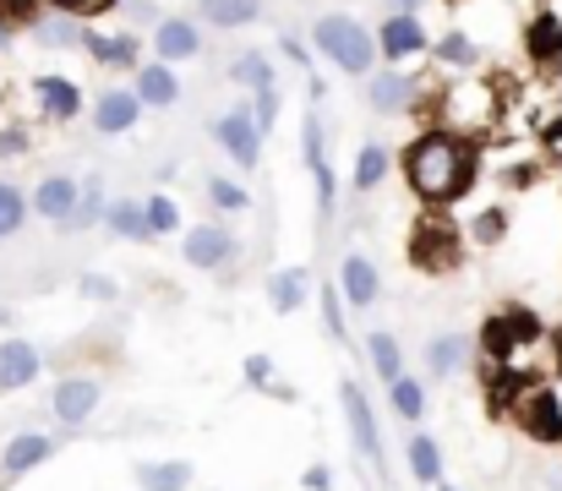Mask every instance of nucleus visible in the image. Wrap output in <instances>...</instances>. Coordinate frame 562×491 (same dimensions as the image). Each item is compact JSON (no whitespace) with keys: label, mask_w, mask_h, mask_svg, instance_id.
Returning a JSON list of instances; mask_svg holds the SVG:
<instances>
[{"label":"nucleus","mask_w":562,"mask_h":491,"mask_svg":"<svg viewBox=\"0 0 562 491\" xmlns=\"http://www.w3.org/2000/svg\"><path fill=\"white\" fill-rule=\"evenodd\" d=\"M93 404H99V382H93V377H66V382L55 388V415H60L66 426L88 421Z\"/></svg>","instance_id":"423d86ee"},{"label":"nucleus","mask_w":562,"mask_h":491,"mask_svg":"<svg viewBox=\"0 0 562 491\" xmlns=\"http://www.w3.org/2000/svg\"><path fill=\"white\" fill-rule=\"evenodd\" d=\"M409 465H415V476H420V481H437V476H442V459H437V448H431L426 437H415V443H409Z\"/></svg>","instance_id":"5701e85b"},{"label":"nucleus","mask_w":562,"mask_h":491,"mask_svg":"<svg viewBox=\"0 0 562 491\" xmlns=\"http://www.w3.org/2000/svg\"><path fill=\"white\" fill-rule=\"evenodd\" d=\"M382 169H387V154H382V148H361V169H356V186H361V191H367V186H376V180H382Z\"/></svg>","instance_id":"cd10ccee"},{"label":"nucleus","mask_w":562,"mask_h":491,"mask_svg":"<svg viewBox=\"0 0 562 491\" xmlns=\"http://www.w3.org/2000/svg\"><path fill=\"white\" fill-rule=\"evenodd\" d=\"M393 5H398V11H409V5H415V0H393Z\"/></svg>","instance_id":"58836bf2"},{"label":"nucleus","mask_w":562,"mask_h":491,"mask_svg":"<svg viewBox=\"0 0 562 491\" xmlns=\"http://www.w3.org/2000/svg\"><path fill=\"white\" fill-rule=\"evenodd\" d=\"M301 290H306V274H279V279H273V306H279V312L301 306Z\"/></svg>","instance_id":"393cba45"},{"label":"nucleus","mask_w":562,"mask_h":491,"mask_svg":"<svg viewBox=\"0 0 562 491\" xmlns=\"http://www.w3.org/2000/svg\"><path fill=\"white\" fill-rule=\"evenodd\" d=\"M33 371H38L33 344H27V338H5V344H0V393H5V388H27Z\"/></svg>","instance_id":"0eeeda50"},{"label":"nucleus","mask_w":562,"mask_h":491,"mask_svg":"<svg viewBox=\"0 0 562 491\" xmlns=\"http://www.w3.org/2000/svg\"><path fill=\"white\" fill-rule=\"evenodd\" d=\"M393 404H398V415H404V421H420V388H415V382L393 377Z\"/></svg>","instance_id":"c85d7f7f"},{"label":"nucleus","mask_w":562,"mask_h":491,"mask_svg":"<svg viewBox=\"0 0 562 491\" xmlns=\"http://www.w3.org/2000/svg\"><path fill=\"white\" fill-rule=\"evenodd\" d=\"M110 224H115L121 235H148V219H143L137 208H126V202H121V208H110Z\"/></svg>","instance_id":"2f4dec72"},{"label":"nucleus","mask_w":562,"mask_h":491,"mask_svg":"<svg viewBox=\"0 0 562 491\" xmlns=\"http://www.w3.org/2000/svg\"><path fill=\"white\" fill-rule=\"evenodd\" d=\"M339 399H345V415H350V437H356V448L367 454V465H382V437H376V426H372L367 393H361L356 382H345V388H339Z\"/></svg>","instance_id":"7ed1b4c3"},{"label":"nucleus","mask_w":562,"mask_h":491,"mask_svg":"<svg viewBox=\"0 0 562 491\" xmlns=\"http://www.w3.org/2000/svg\"><path fill=\"white\" fill-rule=\"evenodd\" d=\"M33 208H38L44 219H71V208H77V186H71V180H44L38 197H33Z\"/></svg>","instance_id":"4468645a"},{"label":"nucleus","mask_w":562,"mask_h":491,"mask_svg":"<svg viewBox=\"0 0 562 491\" xmlns=\"http://www.w3.org/2000/svg\"><path fill=\"white\" fill-rule=\"evenodd\" d=\"M38 459H49V443H44V437H16V443L5 448V476H27Z\"/></svg>","instance_id":"a211bd4d"},{"label":"nucleus","mask_w":562,"mask_h":491,"mask_svg":"<svg viewBox=\"0 0 562 491\" xmlns=\"http://www.w3.org/2000/svg\"><path fill=\"white\" fill-rule=\"evenodd\" d=\"M262 11V0H202V16L213 22V27H240V22H251Z\"/></svg>","instance_id":"dca6fc26"},{"label":"nucleus","mask_w":562,"mask_h":491,"mask_svg":"<svg viewBox=\"0 0 562 491\" xmlns=\"http://www.w3.org/2000/svg\"><path fill=\"white\" fill-rule=\"evenodd\" d=\"M442 55H448V60H470L475 49H470V44H464V38L453 33V38H442Z\"/></svg>","instance_id":"e433bc0d"},{"label":"nucleus","mask_w":562,"mask_h":491,"mask_svg":"<svg viewBox=\"0 0 562 491\" xmlns=\"http://www.w3.org/2000/svg\"><path fill=\"white\" fill-rule=\"evenodd\" d=\"M55 11H104V5H115V0H49Z\"/></svg>","instance_id":"f704fd0d"},{"label":"nucleus","mask_w":562,"mask_h":491,"mask_svg":"<svg viewBox=\"0 0 562 491\" xmlns=\"http://www.w3.org/2000/svg\"><path fill=\"white\" fill-rule=\"evenodd\" d=\"M143 481H148V491H181L191 476L187 465H154V470H143Z\"/></svg>","instance_id":"b1692460"},{"label":"nucleus","mask_w":562,"mask_h":491,"mask_svg":"<svg viewBox=\"0 0 562 491\" xmlns=\"http://www.w3.org/2000/svg\"><path fill=\"white\" fill-rule=\"evenodd\" d=\"M415 49H426V33L415 27V16H393L382 27V55H415Z\"/></svg>","instance_id":"ddd939ff"},{"label":"nucleus","mask_w":562,"mask_h":491,"mask_svg":"<svg viewBox=\"0 0 562 491\" xmlns=\"http://www.w3.org/2000/svg\"><path fill=\"white\" fill-rule=\"evenodd\" d=\"M345 295L356 306H372L376 301V268L367 257H345Z\"/></svg>","instance_id":"2eb2a0df"},{"label":"nucleus","mask_w":562,"mask_h":491,"mask_svg":"<svg viewBox=\"0 0 562 491\" xmlns=\"http://www.w3.org/2000/svg\"><path fill=\"white\" fill-rule=\"evenodd\" d=\"M525 426H530V437H541V443H558L562 437V410L552 393H536L530 404H525Z\"/></svg>","instance_id":"9d476101"},{"label":"nucleus","mask_w":562,"mask_h":491,"mask_svg":"<svg viewBox=\"0 0 562 491\" xmlns=\"http://www.w3.org/2000/svg\"><path fill=\"white\" fill-rule=\"evenodd\" d=\"M317 49L328 60H339L345 71H367L372 66V33L356 16H323L317 22Z\"/></svg>","instance_id":"f03ea898"},{"label":"nucleus","mask_w":562,"mask_h":491,"mask_svg":"<svg viewBox=\"0 0 562 491\" xmlns=\"http://www.w3.org/2000/svg\"><path fill=\"white\" fill-rule=\"evenodd\" d=\"M372 360H376V371L393 382L398 377V344L387 338V333H372Z\"/></svg>","instance_id":"bb28decb"},{"label":"nucleus","mask_w":562,"mask_h":491,"mask_svg":"<svg viewBox=\"0 0 562 491\" xmlns=\"http://www.w3.org/2000/svg\"><path fill=\"white\" fill-rule=\"evenodd\" d=\"M88 49H93L99 60H121V66L137 60V44H132V38H99V33H88Z\"/></svg>","instance_id":"4be33fe9"},{"label":"nucleus","mask_w":562,"mask_h":491,"mask_svg":"<svg viewBox=\"0 0 562 491\" xmlns=\"http://www.w3.org/2000/svg\"><path fill=\"white\" fill-rule=\"evenodd\" d=\"M38 33H44V44H71V27L66 22H44Z\"/></svg>","instance_id":"c9c22d12"},{"label":"nucleus","mask_w":562,"mask_h":491,"mask_svg":"<svg viewBox=\"0 0 562 491\" xmlns=\"http://www.w3.org/2000/svg\"><path fill=\"white\" fill-rule=\"evenodd\" d=\"M176 224H181L176 202H170V197H154V202H148V230H176Z\"/></svg>","instance_id":"7c9ffc66"},{"label":"nucleus","mask_w":562,"mask_h":491,"mask_svg":"<svg viewBox=\"0 0 562 491\" xmlns=\"http://www.w3.org/2000/svg\"><path fill=\"white\" fill-rule=\"evenodd\" d=\"M154 44H159L165 60H187V55H196V33H191V22H165V27L154 33Z\"/></svg>","instance_id":"f3484780"},{"label":"nucleus","mask_w":562,"mask_h":491,"mask_svg":"<svg viewBox=\"0 0 562 491\" xmlns=\"http://www.w3.org/2000/svg\"><path fill=\"white\" fill-rule=\"evenodd\" d=\"M176 93H181V82L165 66H148L143 82H137V99H148V104H176Z\"/></svg>","instance_id":"6ab92c4d"},{"label":"nucleus","mask_w":562,"mask_h":491,"mask_svg":"<svg viewBox=\"0 0 562 491\" xmlns=\"http://www.w3.org/2000/svg\"><path fill=\"white\" fill-rule=\"evenodd\" d=\"M404 175H409V186L426 197V202H448V197H459L464 191V180H470V154H464V143L459 137H420L409 154H404Z\"/></svg>","instance_id":"f257e3e1"},{"label":"nucleus","mask_w":562,"mask_h":491,"mask_svg":"<svg viewBox=\"0 0 562 491\" xmlns=\"http://www.w3.org/2000/svg\"><path fill=\"white\" fill-rule=\"evenodd\" d=\"M453 257H459V235H453L448 224H420V235H415V263H420V268H453Z\"/></svg>","instance_id":"39448f33"},{"label":"nucleus","mask_w":562,"mask_h":491,"mask_svg":"<svg viewBox=\"0 0 562 491\" xmlns=\"http://www.w3.org/2000/svg\"><path fill=\"white\" fill-rule=\"evenodd\" d=\"M33 93H38V104H44L55 121H71V115H77V104H82V99H77V88H71V82H60V77H38V82H33Z\"/></svg>","instance_id":"9b49d317"},{"label":"nucleus","mask_w":562,"mask_h":491,"mask_svg":"<svg viewBox=\"0 0 562 491\" xmlns=\"http://www.w3.org/2000/svg\"><path fill=\"white\" fill-rule=\"evenodd\" d=\"M459 355H464V338H437L431 344V371H453Z\"/></svg>","instance_id":"c756f323"},{"label":"nucleus","mask_w":562,"mask_h":491,"mask_svg":"<svg viewBox=\"0 0 562 491\" xmlns=\"http://www.w3.org/2000/svg\"><path fill=\"white\" fill-rule=\"evenodd\" d=\"M187 263H196V268H224L229 263V235L224 230H191L187 235Z\"/></svg>","instance_id":"6e6552de"},{"label":"nucleus","mask_w":562,"mask_h":491,"mask_svg":"<svg viewBox=\"0 0 562 491\" xmlns=\"http://www.w3.org/2000/svg\"><path fill=\"white\" fill-rule=\"evenodd\" d=\"M306 164L317 175V202H323V219L334 213V175H328V159H323V126L306 121Z\"/></svg>","instance_id":"1a4fd4ad"},{"label":"nucleus","mask_w":562,"mask_h":491,"mask_svg":"<svg viewBox=\"0 0 562 491\" xmlns=\"http://www.w3.org/2000/svg\"><path fill=\"white\" fill-rule=\"evenodd\" d=\"M82 290H88L93 301H110V295H115V284H110V279H82Z\"/></svg>","instance_id":"4c0bfd02"},{"label":"nucleus","mask_w":562,"mask_h":491,"mask_svg":"<svg viewBox=\"0 0 562 491\" xmlns=\"http://www.w3.org/2000/svg\"><path fill=\"white\" fill-rule=\"evenodd\" d=\"M132 121H137V93H104L99 99V121H93L99 132L115 137V132H132Z\"/></svg>","instance_id":"f8f14e48"},{"label":"nucleus","mask_w":562,"mask_h":491,"mask_svg":"<svg viewBox=\"0 0 562 491\" xmlns=\"http://www.w3.org/2000/svg\"><path fill=\"white\" fill-rule=\"evenodd\" d=\"M323 317L334 327V338H345V312H339V290H323Z\"/></svg>","instance_id":"72a5a7b5"},{"label":"nucleus","mask_w":562,"mask_h":491,"mask_svg":"<svg viewBox=\"0 0 562 491\" xmlns=\"http://www.w3.org/2000/svg\"><path fill=\"white\" fill-rule=\"evenodd\" d=\"M22 219H27V202H22V191L0 180V241H5V235H16V230H22Z\"/></svg>","instance_id":"aec40b11"},{"label":"nucleus","mask_w":562,"mask_h":491,"mask_svg":"<svg viewBox=\"0 0 562 491\" xmlns=\"http://www.w3.org/2000/svg\"><path fill=\"white\" fill-rule=\"evenodd\" d=\"M409 93H415V82H409V77H376L372 82V104L376 110H398Z\"/></svg>","instance_id":"412c9836"},{"label":"nucleus","mask_w":562,"mask_h":491,"mask_svg":"<svg viewBox=\"0 0 562 491\" xmlns=\"http://www.w3.org/2000/svg\"><path fill=\"white\" fill-rule=\"evenodd\" d=\"M207 191H213V202H224L229 213H240V208H246V197H240L229 180H207Z\"/></svg>","instance_id":"473e14b6"},{"label":"nucleus","mask_w":562,"mask_h":491,"mask_svg":"<svg viewBox=\"0 0 562 491\" xmlns=\"http://www.w3.org/2000/svg\"><path fill=\"white\" fill-rule=\"evenodd\" d=\"M218 137H224V148L235 154V164H246V169H251L257 154H262V132L251 126V115H246V110L224 115V121H218Z\"/></svg>","instance_id":"20e7f679"},{"label":"nucleus","mask_w":562,"mask_h":491,"mask_svg":"<svg viewBox=\"0 0 562 491\" xmlns=\"http://www.w3.org/2000/svg\"><path fill=\"white\" fill-rule=\"evenodd\" d=\"M235 77H240V82H251L257 93H262V88H273V77H268V60H262V55H240V60H235Z\"/></svg>","instance_id":"a878e982"}]
</instances>
